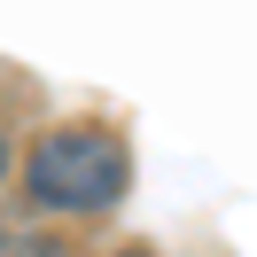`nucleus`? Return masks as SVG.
<instances>
[{"instance_id": "1", "label": "nucleus", "mask_w": 257, "mask_h": 257, "mask_svg": "<svg viewBox=\"0 0 257 257\" xmlns=\"http://www.w3.org/2000/svg\"><path fill=\"white\" fill-rule=\"evenodd\" d=\"M24 179H32V203H47V210H109L133 179V156L101 125H63L32 148Z\"/></svg>"}, {"instance_id": "3", "label": "nucleus", "mask_w": 257, "mask_h": 257, "mask_svg": "<svg viewBox=\"0 0 257 257\" xmlns=\"http://www.w3.org/2000/svg\"><path fill=\"white\" fill-rule=\"evenodd\" d=\"M125 257H156V249H125Z\"/></svg>"}, {"instance_id": "4", "label": "nucleus", "mask_w": 257, "mask_h": 257, "mask_svg": "<svg viewBox=\"0 0 257 257\" xmlns=\"http://www.w3.org/2000/svg\"><path fill=\"white\" fill-rule=\"evenodd\" d=\"M0 249H8V234H0Z\"/></svg>"}, {"instance_id": "2", "label": "nucleus", "mask_w": 257, "mask_h": 257, "mask_svg": "<svg viewBox=\"0 0 257 257\" xmlns=\"http://www.w3.org/2000/svg\"><path fill=\"white\" fill-rule=\"evenodd\" d=\"M0 172H8V133H0Z\"/></svg>"}]
</instances>
